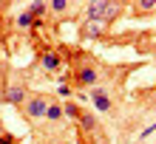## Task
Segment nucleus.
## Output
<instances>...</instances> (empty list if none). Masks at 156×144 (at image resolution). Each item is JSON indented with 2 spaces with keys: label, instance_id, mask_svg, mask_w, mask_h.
<instances>
[{
  "label": "nucleus",
  "instance_id": "7",
  "mask_svg": "<svg viewBox=\"0 0 156 144\" xmlns=\"http://www.w3.org/2000/svg\"><path fill=\"white\" fill-rule=\"evenodd\" d=\"M43 68L45 71H57L60 68V57L57 54H43Z\"/></svg>",
  "mask_w": 156,
  "mask_h": 144
},
{
  "label": "nucleus",
  "instance_id": "6",
  "mask_svg": "<svg viewBox=\"0 0 156 144\" xmlns=\"http://www.w3.org/2000/svg\"><path fill=\"white\" fill-rule=\"evenodd\" d=\"M77 119H80V124H82L85 130H97V119H94V116H91L88 110H80V116H77Z\"/></svg>",
  "mask_w": 156,
  "mask_h": 144
},
{
  "label": "nucleus",
  "instance_id": "9",
  "mask_svg": "<svg viewBox=\"0 0 156 144\" xmlns=\"http://www.w3.org/2000/svg\"><path fill=\"white\" fill-rule=\"evenodd\" d=\"M29 14L34 17V20H40V17L45 14V3H31L29 6Z\"/></svg>",
  "mask_w": 156,
  "mask_h": 144
},
{
  "label": "nucleus",
  "instance_id": "5",
  "mask_svg": "<svg viewBox=\"0 0 156 144\" xmlns=\"http://www.w3.org/2000/svg\"><path fill=\"white\" fill-rule=\"evenodd\" d=\"M6 99L12 105H26V91H23V88H9V91H6Z\"/></svg>",
  "mask_w": 156,
  "mask_h": 144
},
{
  "label": "nucleus",
  "instance_id": "4",
  "mask_svg": "<svg viewBox=\"0 0 156 144\" xmlns=\"http://www.w3.org/2000/svg\"><path fill=\"white\" fill-rule=\"evenodd\" d=\"M94 82H97V71H94V68H88V65H85V68H80V71H77V85L88 88V85H94Z\"/></svg>",
  "mask_w": 156,
  "mask_h": 144
},
{
  "label": "nucleus",
  "instance_id": "10",
  "mask_svg": "<svg viewBox=\"0 0 156 144\" xmlns=\"http://www.w3.org/2000/svg\"><path fill=\"white\" fill-rule=\"evenodd\" d=\"M17 25H20V28H29V25H34V17L29 12H23L20 17H17Z\"/></svg>",
  "mask_w": 156,
  "mask_h": 144
},
{
  "label": "nucleus",
  "instance_id": "2",
  "mask_svg": "<svg viewBox=\"0 0 156 144\" xmlns=\"http://www.w3.org/2000/svg\"><path fill=\"white\" fill-rule=\"evenodd\" d=\"M45 107H48V102H45L43 96H31V99H26L23 110H26L29 119H43V116H45Z\"/></svg>",
  "mask_w": 156,
  "mask_h": 144
},
{
  "label": "nucleus",
  "instance_id": "12",
  "mask_svg": "<svg viewBox=\"0 0 156 144\" xmlns=\"http://www.w3.org/2000/svg\"><path fill=\"white\" fill-rule=\"evenodd\" d=\"M57 93H60V96H71V88H68V85H60Z\"/></svg>",
  "mask_w": 156,
  "mask_h": 144
},
{
  "label": "nucleus",
  "instance_id": "11",
  "mask_svg": "<svg viewBox=\"0 0 156 144\" xmlns=\"http://www.w3.org/2000/svg\"><path fill=\"white\" fill-rule=\"evenodd\" d=\"M62 113H68V116H71V119H77V116H80V107H77V105H71V102H68L66 107H62Z\"/></svg>",
  "mask_w": 156,
  "mask_h": 144
},
{
  "label": "nucleus",
  "instance_id": "1",
  "mask_svg": "<svg viewBox=\"0 0 156 144\" xmlns=\"http://www.w3.org/2000/svg\"><path fill=\"white\" fill-rule=\"evenodd\" d=\"M119 12V3H91L85 8V20L88 23H108V20H114Z\"/></svg>",
  "mask_w": 156,
  "mask_h": 144
},
{
  "label": "nucleus",
  "instance_id": "8",
  "mask_svg": "<svg viewBox=\"0 0 156 144\" xmlns=\"http://www.w3.org/2000/svg\"><path fill=\"white\" fill-rule=\"evenodd\" d=\"M45 119L60 122V119H62V107H60V105H48V107H45Z\"/></svg>",
  "mask_w": 156,
  "mask_h": 144
},
{
  "label": "nucleus",
  "instance_id": "3",
  "mask_svg": "<svg viewBox=\"0 0 156 144\" xmlns=\"http://www.w3.org/2000/svg\"><path fill=\"white\" fill-rule=\"evenodd\" d=\"M91 99H94L97 110H102V113L111 110V99L105 96V88H91Z\"/></svg>",
  "mask_w": 156,
  "mask_h": 144
}]
</instances>
